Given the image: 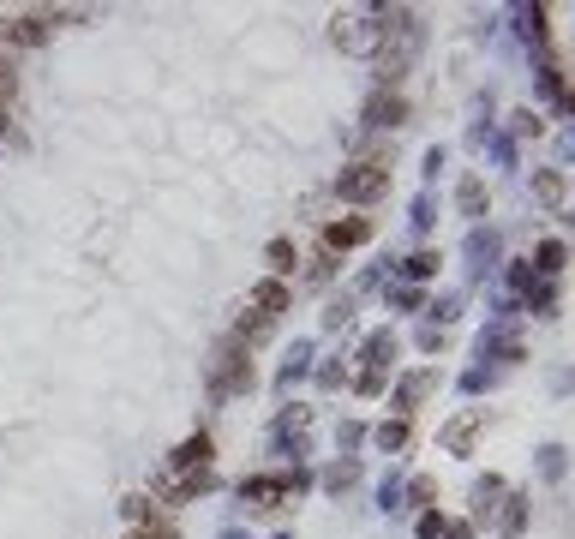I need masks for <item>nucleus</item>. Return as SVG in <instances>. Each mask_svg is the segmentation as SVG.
<instances>
[{"label":"nucleus","mask_w":575,"mask_h":539,"mask_svg":"<svg viewBox=\"0 0 575 539\" xmlns=\"http://www.w3.org/2000/svg\"><path fill=\"white\" fill-rule=\"evenodd\" d=\"M558 264H564V246H558V240H546V246H540V270H558Z\"/></svg>","instance_id":"423d86ee"},{"label":"nucleus","mask_w":575,"mask_h":539,"mask_svg":"<svg viewBox=\"0 0 575 539\" xmlns=\"http://www.w3.org/2000/svg\"><path fill=\"white\" fill-rule=\"evenodd\" d=\"M372 126H402V96H378L372 102Z\"/></svg>","instance_id":"20e7f679"},{"label":"nucleus","mask_w":575,"mask_h":539,"mask_svg":"<svg viewBox=\"0 0 575 539\" xmlns=\"http://www.w3.org/2000/svg\"><path fill=\"white\" fill-rule=\"evenodd\" d=\"M246 498H288V480H252Z\"/></svg>","instance_id":"39448f33"},{"label":"nucleus","mask_w":575,"mask_h":539,"mask_svg":"<svg viewBox=\"0 0 575 539\" xmlns=\"http://www.w3.org/2000/svg\"><path fill=\"white\" fill-rule=\"evenodd\" d=\"M252 306H258V324H264V318H276V312L288 306V288H282V282H264V288L252 294Z\"/></svg>","instance_id":"7ed1b4c3"},{"label":"nucleus","mask_w":575,"mask_h":539,"mask_svg":"<svg viewBox=\"0 0 575 539\" xmlns=\"http://www.w3.org/2000/svg\"><path fill=\"white\" fill-rule=\"evenodd\" d=\"M366 234H372V228L354 216V222H336V228H324V246H330V252H342V246H360Z\"/></svg>","instance_id":"f03ea898"},{"label":"nucleus","mask_w":575,"mask_h":539,"mask_svg":"<svg viewBox=\"0 0 575 539\" xmlns=\"http://www.w3.org/2000/svg\"><path fill=\"white\" fill-rule=\"evenodd\" d=\"M390 186V168L378 162V156H366V162H354L348 174H342V198H378Z\"/></svg>","instance_id":"f257e3e1"},{"label":"nucleus","mask_w":575,"mask_h":539,"mask_svg":"<svg viewBox=\"0 0 575 539\" xmlns=\"http://www.w3.org/2000/svg\"><path fill=\"white\" fill-rule=\"evenodd\" d=\"M132 539H174V528H168V522H156V528H138Z\"/></svg>","instance_id":"0eeeda50"}]
</instances>
